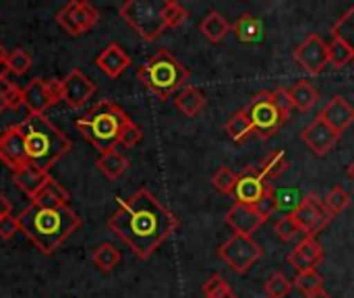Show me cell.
<instances>
[{
	"label": "cell",
	"instance_id": "obj_1",
	"mask_svg": "<svg viewBox=\"0 0 354 298\" xmlns=\"http://www.w3.org/2000/svg\"><path fill=\"white\" fill-rule=\"evenodd\" d=\"M108 228L139 259H147L176 232L178 218L149 189H139L118 203Z\"/></svg>",
	"mask_w": 354,
	"mask_h": 298
},
{
	"label": "cell",
	"instance_id": "obj_2",
	"mask_svg": "<svg viewBox=\"0 0 354 298\" xmlns=\"http://www.w3.org/2000/svg\"><path fill=\"white\" fill-rule=\"evenodd\" d=\"M17 220H19L21 232L44 255L54 253L81 226V218L68 205H62V207H39V205L31 203L29 207H25L17 216Z\"/></svg>",
	"mask_w": 354,
	"mask_h": 298
},
{
	"label": "cell",
	"instance_id": "obj_3",
	"mask_svg": "<svg viewBox=\"0 0 354 298\" xmlns=\"http://www.w3.org/2000/svg\"><path fill=\"white\" fill-rule=\"evenodd\" d=\"M19 129L25 141L29 164L44 172H48L64 153L73 149L71 139L60 133V129L54 127V122L44 114H29Z\"/></svg>",
	"mask_w": 354,
	"mask_h": 298
},
{
	"label": "cell",
	"instance_id": "obj_4",
	"mask_svg": "<svg viewBox=\"0 0 354 298\" xmlns=\"http://www.w3.org/2000/svg\"><path fill=\"white\" fill-rule=\"evenodd\" d=\"M129 120L131 118L118 104L112 100H102L77 120V129L95 149H100V153H104L116 149L122 129Z\"/></svg>",
	"mask_w": 354,
	"mask_h": 298
},
{
	"label": "cell",
	"instance_id": "obj_5",
	"mask_svg": "<svg viewBox=\"0 0 354 298\" xmlns=\"http://www.w3.org/2000/svg\"><path fill=\"white\" fill-rule=\"evenodd\" d=\"M137 77L156 97L168 100L178 89L189 85L191 73L178 58L162 48L137 71Z\"/></svg>",
	"mask_w": 354,
	"mask_h": 298
},
{
	"label": "cell",
	"instance_id": "obj_6",
	"mask_svg": "<svg viewBox=\"0 0 354 298\" xmlns=\"http://www.w3.org/2000/svg\"><path fill=\"white\" fill-rule=\"evenodd\" d=\"M162 4L156 0H127L118 12L124 23L145 41H156L168 27L162 19Z\"/></svg>",
	"mask_w": 354,
	"mask_h": 298
},
{
	"label": "cell",
	"instance_id": "obj_7",
	"mask_svg": "<svg viewBox=\"0 0 354 298\" xmlns=\"http://www.w3.org/2000/svg\"><path fill=\"white\" fill-rule=\"evenodd\" d=\"M247 116L253 124V133L263 141L272 139L286 122L284 114L280 112V108L274 100V91L255 93L247 108Z\"/></svg>",
	"mask_w": 354,
	"mask_h": 298
},
{
	"label": "cell",
	"instance_id": "obj_8",
	"mask_svg": "<svg viewBox=\"0 0 354 298\" xmlns=\"http://www.w3.org/2000/svg\"><path fill=\"white\" fill-rule=\"evenodd\" d=\"M220 259L234 272V274H247L263 255V249L251 239V236H241L232 234L220 249H218Z\"/></svg>",
	"mask_w": 354,
	"mask_h": 298
},
{
	"label": "cell",
	"instance_id": "obj_9",
	"mask_svg": "<svg viewBox=\"0 0 354 298\" xmlns=\"http://www.w3.org/2000/svg\"><path fill=\"white\" fill-rule=\"evenodd\" d=\"M295 218V222L299 224L301 232H305V236H317L330 222H332V214L328 212L326 203L315 195V193H307L301 203L292 209L290 214Z\"/></svg>",
	"mask_w": 354,
	"mask_h": 298
},
{
	"label": "cell",
	"instance_id": "obj_10",
	"mask_svg": "<svg viewBox=\"0 0 354 298\" xmlns=\"http://www.w3.org/2000/svg\"><path fill=\"white\" fill-rule=\"evenodd\" d=\"M100 21V12L87 0H71L56 12V23L73 37L87 33Z\"/></svg>",
	"mask_w": 354,
	"mask_h": 298
},
{
	"label": "cell",
	"instance_id": "obj_11",
	"mask_svg": "<svg viewBox=\"0 0 354 298\" xmlns=\"http://www.w3.org/2000/svg\"><path fill=\"white\" fill-rule=\"evenodd\" d=\"M60 100V81H44L39 77L31 79L21 91V104L29 114H46V110Z\"/></svg>",
	"mask_w": 354,
	"mask_h": 298
},
{
	"label": "cell",
	"instance_id": "obj_12",
	"mask_svg": "<svg viewBox=\"0 0 354 298\" xmlns=\"http://www.w3.org/2000/svg\"><path fill=\"white\" fill-rule=\"evenodd\" d=\"M295 60L299 62V66L307 73V75H319L328 64H330V50H328V41L317 35L311 33L297 50H295Z\"/></svg>",
	"mask_w": 354,
	"mask_h": 298
},
{
	"label": "cell",
	"instance_id": "obj_13",
	"mask_svg": "<svg viewBox=\"0 0 354 298\" xmlns=\"http://www.w3.org/2000/svg\"><path fill=\"white\" fill-rule=\"evenodd\" d=\"M342 133H338L336 129H332L322 116H317L309 127L303 129L301 133V141L315 153V156H326L330 153L338 141H340Z\"/></svg>",
	"mask_w": 354,
	"mask_h": 298
},
{
	"label": "cell",
	"instance_id": "obj_14",
	"mask_svg": "<svg viewBox=\"0 0 354 298\" xmlns=\"http://www.w3.org/2000/svg\"><path fill=\"white\" fill-rule=\"evenodd\" d=\"M270 189H274V187L261 174V170L255 168V166H249V168H245L239 174V183H236V189H234V197H236V203L255 205Z\"/></svg>",
	"mask_w": 354,
	"mask_h": 298
},
{
	"label": "cell",
	"instance_id": "obj_15",
	"mask_svg": "<svg viewBox=\"0 0 354 298\" xmlns=\"http://www.w3.org/2000/svg\"><path fill=\"white\" fill-rule=\"evenodd\" d=\"M95 93L93 81L79 68H73L60 81V100L71 108H81Z\"/></svg>",
	"mask_w": 354,
	"mask_h": 298
},
{
	"label": "cell",
	"instance_id": "obj_16",
	"mask_svg": "<svg viewBox=\"0 0 354 298\" xmlns=\"http://www.w3.org/2000/svg\"><path fill=\"white\" fill-rule=\"evenodd\" d=\"M0 162L4 166H8L12 172L21 170L25 164H29L27 151H25V141H23L19 124L17 127H8L0 135Z\"/></svg>",
	"mask_w": 354,
	"mask_h": 298
},
{
	"label": "cell",
	"instance_id": "obj_17",
	"mask_svg": "<svg viewBox=\"0 0 354 298\" xmlns=\"http://www.w3.org/2000/svg\"><path fill=\"white\" fill-rule=\"evenodd\" d=\"M226 224L234 230V234L253 236V232H257L266 224V220L257 214L253 205L234 203L226 214Z\"/></svg>",
	"mask_w": 354,
	"mask_h": 298
},
{
	"label": "cell",
	"instance_id": "obj_18",
	"mask_svg": "<svg viewBox=\"0 0 354 298\" xmlns=\"http://www.w3.org/2000/svg\"><path fill=\"white\" fill-rule=\"evenodd\" d=\"M322 261H324V249L313 236H305L288 255V266H292L297 270V274L317 270V266Z\"/></svg>",
	"mask_w": 354,
	"mask_h": 298
},
{
	"label": "cell",
	"instance_id": "obj_19",
	"mask_svg": "<svg viewBox=\"0 0 354 298\" xmlns=\"http://www.w3.org/2000/svg\"><path fill=\"white\" fill-rule=\"evenodd\" d=\"M332 129H336L338 133H344L346 129H351L354 124V106L342 95H334L326 108L319 114Z\"/></svg>",
	"mask_w": 354,
	"mask_h": 298
},
{
	"label": "cell",
	"instance_id": "obj_20",
	"mask_svg": "<svg viewBox=\"0 0 354 298\" xmlns=\"http://www.w3.org/2000/svg\"><path fill=\"white\" fill-rule=\"evenodd\" d=\"M95 64H97V68H100L104 75L116 79V77H120V75L131 66V56L124 52V48H122L120 44H108V46L97 54Z\"/></svg>",
	"mask_w": 354,
	"mask_h": 298
},
{
	"label": "cell",
	"instance_id": "obj_21",
	"mask_svg": "<svg viewBox=\"0 0 354 298\" xmlns=\"http://www.w3.org/2000/svg\"><path fill=\"white\" fill-rule=\"evenodd\" d=\"M48 172H44V170H39V168H35L33 164H25L21 170H17V172H12V180H15V185L29 197V199H33L39 191H41V187L48 183Z\"/></svg>",
	"mask_w": 354,
	"mask_h": 298
},
{
	"label": "cell",
	"instance_id": "obj_22",
	"mask_svg": "<svg viewBox=\"0 0 354 298\" xmlns=\"http://www.w3.org/2000/svg\"><path fill=\"white\" fill-rule=\"evenodd\" d=\"M68 199H71L68 191L50 176L48 183L41 187V191L31 199V203L39 207H62V205H68Z\"/></svg>",
	"mask_w": 354,
	"mask_h": 298
},
{
	"label": "cell",
	"instance_id": "obj_23",
	"mask_svg": "<svg viewBox=\"0 0 354 298\" xmlns=\"http://www.w3.org/2000/svg\"><path fill=\"white\" fill-rule=\"evenodd\" d=\"M174 104H176V108H178L185 116L195 118L197 114H201V110L205 108L207 100H205V95H203L197 87L187 85L185 89H180V91L176 93Z\"/></svg>",
	"mask_w": 354,
	"mask_h": 298
},
{
	"label": "cell",
	"instance_id": "obj_24",
	"mask_svg": "<svg viewBox=\"0 0 354 298\" xmlns=\"http://www.w3.org/2000/svg\"><path fill=\"white\" fill-rule=\"evenodd\" d=\"M95 166L108 180H118L127 172L129 160L118 149H110V151L100 153V158L95 160Z\"/></svg>",
	"mask_w": 354,
	"mask_h": 298
},
{
	"label": "cell",
	"instance_id": "obj_25",
	"mask_svg": "<svg viewBox=\"0 0 354 298\" xmlns=\"http://www.w3.org/2000/svg\"><path fill=\"white\" fill-rule=\"evenodd\" d=\"M199 29H201V33H203L212 44H218V41H222V39L228 35V31H230V23L226 21V17H224L222 12H218V10H209V12L203 17V21H201V25H199Z\"/></svg>",
	"mask_w": 354,
	"mask_h": 298
},
{
	"label": "cell",
	"instance_id": "obj_26",
	"mask_svg": "<svg viewBox=\"0 0 354 298\" xmlns=\"http://www.w3.org/2000/svg\"><path fill=\"white\" fill-rule=\"evenodd\" d=\"M290 100H292V106L299 110V112H309L313 110V106L317 104L319 100V93L317 89L309 83V81H297L290 89Z\"/></svg>",
	"mask_w": 354,
	"mask_h": 298
},
{
	"label": "cell",
	"instance_id": "obj_27",
	"mask_svg": "<svg viewBox=\"0 0 354 298\" xmlns=\"http://www.w3.org/2000/svg\"><path fill=\"white\" fill-rule=\"evenodd\" d=\"M232 33L239 41L251 44L257 41L261 37V23L251 15V12H243L234 23H232Z\"/></svg>",
	"mask_w": 354,
	"mask_h": 298
},
{
	"label": "cell",
	"instance_id": "obj_28",
	"mask_svg": "<svg viewBox=\"0 0 354 298\" xmlns=\"http://www.w3.org/2000/svg\"><path fill=\"white\" fill-rule=\"evenodd\" d=\"M224 131L234 143H245L253 135V124H251V120L247 116V110H241V112L232 114L230 120L224 124Z\"/></svg>",
	"mask_w": 354,
	"mask_h": 298
},
{
	"label": "cell",
	"instance_id": "obj_29",
	"mask_svg": "<svg viewBox=\"0 0 354 298\" xmlns=\"http://www.w3.org/2000/svg\"><path fill=\"white\" fill-rule=\"evenodd\" d=\"M91 259H93V266H95L100 272L110 274V272H114V268L120 263V251H118L112 243H102V245L95 247Z\"/></svg>",
	"mask_w": 354,
	"mask_h": 298
},
{
	"label": "cell",
	"instance_id": "obj_30",
	"mask_svg": "<svg viewBox=\"0 0 354 298\" xmlns=\"http://www.w3.org/2000/svg\"><path fill=\"white\" fill-rule=\"evenodd\" d=\"M288 166H290V160H288V156L284 153V151H272L261 164H259V170H261V174L268 178V180H274V178H278V176H282L286 170H288Z\"/></svg>",
	"mask_w": 354,
	"mask_h": 298
},
{
	"label": "cell",
	"instance_id": "obj_31",
	"mask_svg": "<svg viewBox=\"0 0 354 298\" xmlns=\"http://www.w3.org/2000/svg\"><path fill=\"white\" fill-rule=\"evenodd\" d=\"M295 286L305 295V298L315 297V295L324 292V276L317 270L301 272L295 278Z\"/></svg>",
	"mask_w": 354,
	"mask_h": 298
},
{
	"label": "cell",
	"instance_id": "obj_32",
	"mask_svg": "<svg viewBox=\"0 0 354 298\" xmlns=\"http://www.w3.org/2000/svg\"><path fill=\"white\" fill-rule=\"evenodd\" d=\"M332 35L346 41L354 52V6H351L332 27Z\"/></svg>",
	"mask_w": 354,
	"mask_h": 298
},
{
	"label": "cell",
	"instance_id": "obj_33",
	"mask_svg": "<svg viewBox=\"0 0 354 298\" xmlns=\"http://www.w3.org/2000/svg\"><path fill=\"white\" fill-rule=\"evenodd\" d=\"M21 91L23 89L17 83L8 81L6 77L0 79V112L21 106Z\"/></svg>",
	"mask_w": 354,
	"mask_h": 298
},
{
	"label": "cell",
	"instance_id": "obj_34",
	"mask_svg": "<svg viewBox=\"0 0 354 298\" xmlns=\"http://www.w3.org/2000/svg\"><path fill=\"white\" fill-rule=\"evenodd\" d=\"M328 50H330V62L336 68H344L351 60H354L353 48L338 37H332V41L328 44Z\"/></svg>",
	"mask_w": 354,
	"mask_h": 298
},
{
	"label": "cell",
	"instance_id": "obj_35",
	"mask_svg": "<svg viewBox=\"0 0 354 298\" xmlns=\"http://www.w3.org/2000/svg\"><path fill=\"white\" fill-rule=\"evenodd\" d=\"M236 183H239V174L226 166H222L214 176H212V185L218 193L222 195H234V189H236Z\"/></svg>",
	"mask_w": 354,
	"mask_h": 298
},
{
	"label": "cell",
	"instance_id": "obj_36",
	"mask_svg": "<svg viewBox=\"0 0 354 298\" xmlns=\"http://www.w3.org/2000/svg\"><path fill=\"white\" fill-rule=\"evenodd\" d=\"M31 64H33V60L23 48H17V50L6 54V73H12V75L21 77L31 68Z\"/></svg>",
	"mask_w": 354,
	"mask_h": 298
},
{
	"label": "cell",
	"instance_id": "obj_37",
	"mask_svg": "<svg viewBox=\"0 0 354 298\" xmlns=\"http://www.w3.org/2000/svg\"><path fill=\"white\" fill-rule=\"evenodd\" d=\"M324 203H326V207H328V212H330L332 216H340V214L351 205V193H348L344 187H334V189L326 195Z\"/></svg>",
	"mask_w": 354,
	"mask_h": 298
},
{
	"label": "cell",
	"instance_id": "obj_38",
	"mask_svg": "<svg viewBox=\"0 0 354 298\" xmlns=\"http://www.w3.org/2000/svg\"><path fill=\"white\" fill-rule=\"evenodd\" d=\"M290 292H292V282L282 272H276L268 278V282H266L268 298H286Z\"/></svg>",
	"mask_w": 354,
	"mask_h": 298
},
{
	"label": "cell",
	"instance_id": "obj_39",
	"mask_svg": "<svg viewBox=\"0 0 354 298\" xmlns=\"http://www.w3.org/2000/svg\"><path fill=\"white\" fill-rule=\"evenodd\" d=\"M189 12L183 4L174 2V0H164L162 4V19L166 23V27H178L187 21Z\"/></svg>",
	"mask_w": 354,
	"mask_h": 298
},
{
	"label": "cell",
	"instance_id": "obj_40",
	"mask_svg": "<svg viewBox=\"0 0 354 298\" xmlns=\"http://www.w3.org/2000/svg\"><path fill=\"white\" fill-rule=\"evenodd\" d=\"M274 230H276V234H278L284 243H290V241L301 232L299 224L295 222V218H292L290 214H288V216H284V218H280V220L276 222Z\"/></svg>",
	"mask_w": 354,
	"mask_h": 298
},
{
	"label": "cell",
	"instance_id": "obj_41",
	"mask_svg": "<svg viewBox=\"0 0 354 298\" xmlns=\"http://www.w3.org/2000/svg\"><path fill=\"white\" fill-rule=\"evenodd\" d=\"M255 209H257V214L263 218V220H268V218H272L276 212H278V197H276V191L274 189H270L255 205H253Z\"/></svg>",
	"mask_w": 354,
	"mask_h": 298
},
{
	"label": "cell",
	"instance_id": "obj_42",
	"mask_svg": "<svg viewBox=\"0 0 354 298\" xmlns=\"http://www.w3.org/2000/svg\"><path fill=\"white\" fill-rule=\"evenodd\" d=\"M141 139H143V131L133 120H129L124 124V129H122V135H120V143L118 145H122V147H135Z\"/></svg>",
	"mask_w": 354,
	"mask_h": 298
},
{
	"label": "cell",
	"instance_id": "obj_43",
	"mask_svg": "<svg viewBox=\"0 0 354 298\" xmlns=\"http://www.w3.org/2000/svg\"><path fill=\"white\" fill-rule=\"evenodd\" d=\"M274 100H276V104H278L280 112L284 114V118L288 120V118L292 116V110H295L288 89H286V87H278V89L274 91Z\"/></svg>",
	"mask_w": 354,
	"mask_h": 298
},
{
	"label": "cell",
	"instance_id": "obj_44",
	"mask_svg": "<svg viewBox=\"0 0 354 298\" xmlns=\"http://www.w3.org/2000/svg\"><path fill=\"white\" fill-rule=\"evenodd\" d=\"M17 232H21V228H19V220L15 216H6L0 220V239L10 241Z\"/></svg>",
	"mask_w": 354,
	"mask_h": 298
},
{
	"label": "cell",
	"instance_id": "obj_45",
	"mask_svg": "<svg viewBox=\"0 0 354 298\" xmlns=\"http://www.w3.org/2000/svg\"><path fill=\"white\" fill-rule=\"evenodd\" d=\"M228 282L222 278V276H218V274H214L205 284H203V288H201V292H203V297H207V295H214V292H218L220 288H224Z\"/></svg>",
	"mask_w": 354,
	"mask_h": 298
},
{
	"label": "cell",
	"instance_id": "obj_46",
	"mask_svg": "<svg viewBox=\"0 0 354 298\" xmlns=\"http://www.w3.org/2000/svg\"><path fill=\"white\" fill-rule=\"evenodd\" d=\"M203 298H236V295H234V290L230 288V284H226L224 288H220L218 292H214V295H207V297Z\"/></svg>",
	"mask_w": 354,
	"mask_h": 298
},
{
	"label": "cell",
	"instance_id": "obj_47",
	"mask_svg": "<svg viewBox=\"0 0 354 298\" xmlns=\"http://www.w3.org/2000/svg\"><path fill=\"white\" fill-rule=\"evenodd\" d=\"M10 212H12V205H10V201L0 193V220L2 218H6V216H10Z\"/></svg>",
	"mask_w": 354,
	"mask_h": 298
},
{
	"label": "cell",
	"instance_id": "obj_48",
	"mask_svg": "<svg viewBox=\"0 0 354 298\" xmlns=\"http://www.w3.org/2000/svg\"><path fill=\"white\" fill-rule=\"evenodd\" d=\"M4 77H6V52L0 46V79H4Z\"/></svg>",
	"mask_w": 354,
	"mask_h": 298
},
{
	"label": "cell",
	"instance_id": "obj_49",
	"mask_svg": "<svg viewBox=\"0 0 354 298\" xmlns=\"http://www.w3.org/2000/svg\"><path fill=\"white\" fill-rule=\"evenodd\" d=\"M346 172H348V176H351V178L354 180V162L351 164V166H348V170H346Z\"/></svg>",
	"mask_w": 354,
	"mask_h": 298
},
{
	"label": "cell",
	"instance_id": "obj_50",
	"mask_svg": "<svg viewBox=\"0 0 354 298\" xmlns=\"http://www.w3.org/2000/svg\"><path fill=\"white\" fill-rule=\"evenodd\" d=\"M311 298H332L328 292H319V295H315V297H311Z\"/></svg>",
	"mask_w": 354,
	"mask_h": 298
}]
</instances>
